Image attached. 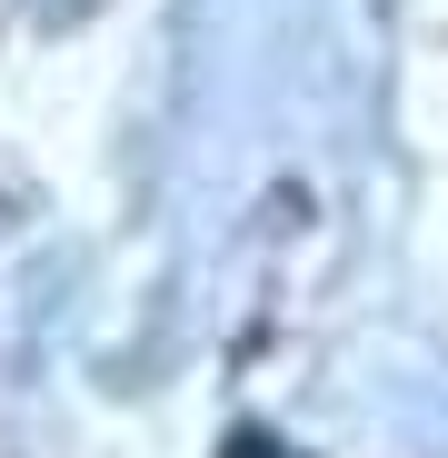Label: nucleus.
Segmentation results:
<instances>
[{"instance_id":"f257e3e1","label":"nucleus","mask_w":448,"mask_h":458,"mask_svg":"<svg viewBox=\"0 0 448 458\" xmlns=\"http://www.w3.org/2000/svg\"><path fill=\"white\" fill-rule=\"evenodd\" d=\"M219 458H299V448H279L269 428H240V438H230V448H219Z\"/></svg>"}]
</instances>
